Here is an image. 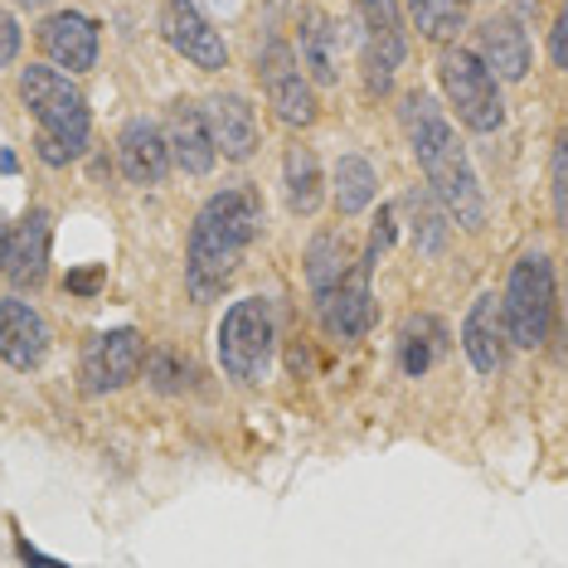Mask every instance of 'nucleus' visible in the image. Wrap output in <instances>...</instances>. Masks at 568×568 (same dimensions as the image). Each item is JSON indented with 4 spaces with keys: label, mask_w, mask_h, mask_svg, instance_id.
I'll return each instance as SVG.
<instances>
[{
    "label": "nucleus",
    "mask_w": 568,
    "mask_h": 568,
    "mask_svg": "<svg viewBox=\"0 0 568 568\" xmlns=\"http://www.w3.org/2000/svg\"><path fill=\"white\" fill-rule=\"evenodd\" d=\"M263 234V200L253 185H224L204 200V210L190 224L185 248V282L195 302H214L234 282L248 243Z\"/></svg>",
    "instance_id": "obj_1"
},
{
    "label": "nucleus",
    "mask_w": 568,
    "mask_h": 568,
    "mask_svg": "<svg viewBox=\"0 0 568 568\" xmlns=\"http://www.w3.org/2000/svg\"><path fill=\"white\" fill-rule=\"evenodd\" d=\"M404 126H408V146L418 156V171L428 180V190L443 200L447 219H457L462 229H481L486 224V200L476 185V171L467 161V146L457 141L452 122L443 118V108L428 93H413L404 102Z\"/></svg>",
    "instance_id": "obj_2"
},
{
    "label": "nucleus",
    "mask_w": 568,
    "mask_h": 568,
    "mask_svg": "<svg viewBox=\"0 0 568 568\" xmlns=\"http://www.w3.org/2000/svg\"><path fill=\"white\" fill-rule=\"evenodd\" d=\"M20 98H24V108L34 112V122H40V141H34L40 161L44 165L79 161L88 136H93V118H88V102L79 88L63 79L59 69L30 63V69L20 73Z\"/></svg>",
    "instance_id": "obj_3"
},
{
    "label": "nucleus",
    "mask_w": 568,
    "mask_h": 568,
    "mask_svg": "<svg viewBox=\"0 0 568 568\" xmlns=\"http://www.w3.org/2000/svg\"><path fill=\"white\" fill-rule=\"evenodd\" d=\"M273 345H277V321L267 296H243L224 312L219 326V365L234 384H263L267 365H273Z\"/></svg>",
    "instance_id": "obj_4"
},
{
    "label": "nucleus",
    "mask_w": 568,
    "mask_h": 568,
    "mask_svg": "<svg viewBox=\"0 0 568 568\" xmlns=\"http://www.w3.org/2000/svg\"><path fill=\"white\" fill-rule=\"evenodd\" d=\"M500 312H506L510 345L535 351V345L549 341V326H554V267H549L545 253H525L520 263L510 267V287H506V296H500Z\"/></svg>",
    "instance_id": "obj_5"
},
{
    "label": "nucleus",
    "mask_w": 568,
    "mask_h": 568,
    "mask_svg": "<svg viewBox=\"0 0 568 568\" xmlns=\"http://www.w3.org/2000/svg\"><path fill=\"white\" fill-rule=\"evenodd\" d=\"M394 239V214L384 210L379 214V229H374L365 257H355L351 267H345V277L335 282V287L321 296V316H326V331L335 341H359L369 326H374V292H369V273L374 263H379L384 243Z\"/></svg>",
    "instance_id": "obj_6"
},
{
    "label": "nucleus",
    "mask_w": 568,
    "mask_h": 568,
    "mask_svg": "<svg viewBox=\"0 0 568 568\" xmlns=\"http://www.w3.org/2000/svg\"><path fill=\"white\" fill-rule=\"evenodd\" d=\"M443 88H447V102L457 108V118L467 122L471 132H496V126L506 122L500 79L476 54H467V49L443 59Z\"/></svg>",
    "instance_id": "obj_7"
},
{
    "label": "nucleus",
    "mask_w": 568,
    "mask_h": 568,
    "mask_svg": "<svg viewBox=\"0 0 568 568\" xmlns=\"http://www.w3.org/2000/svg\"><path fill=\"white\" fill-rule=\"evenodd\" d=\"M257 79H263V93L273 102V112L287 126H312L316 122V93L306 83V73L296 69L292 44L267 40V49L257 54Z\"/></svg>",
    "instance_id": "obj_8"
},
{
    "label": "nucleus",
    "mask_w": 568,
    "mask_h": 568,
    "mask_svg": "<svg viewBox=\"0 0 568 568\" xmlns=\"http://www.w3.org/2000/svg\"><path fill=\"white\" fill-rule=\"evenodd\" d=\"M141 359H146V341H141L132 326L93 335L88 351H83V389L88 394L126 389V384L141 374Z\"/></svg>",
    "instance_id": "obj_9"
},
{
    "label": "nucleus",
    "mask_w": 568,
    "mask_h": 568,
    "mask_svg": "<svg viewBox=\"0 0 568 568\" xmlns=\"http://www.w3.org/2000/svg\"><path fill=\"white\" fill-rule=\"evenodd\" d=\"M359 16V40H365V79L369 93H384L394 79V69L404 63V20H398L394 0H355Z\"/></svg>",
    "instance_id": "obj_10"
},
{
    "label": "nucleus",
    "mask_w": 568,
    "mask_h": 568,
    "mask_svg": "<svg viewBox=\"0 0 568 568\" xmlns=\"http://www.w3.org/2000/svg\"><path fill=\"white\" fill-rule=\"evenodd\" d=\"M161 34H165V44H171L175 54H185L204 73H214V69H224L229 63L224 34L200 16L195 0H165L161 6Z\"/></svg>",
    "instance_id": "obj_11"
},
{
    "label": "nucleus",
    "mask_w": 568,
    "mask_h": 568,
    "mask_svg": "<svg viewBox=\"0 0 568 568\" xmlns=\"http://www.w3.org/2000/svg\"><path fill=\"white\" fill-rule=\"evenodd\" d=\"M49 239H54V219L44 210H30L0 239V273H6L16 287H40L49 273Z\"/></svg>",
    "instance_id": "obj_12"
},
{
    "label": "nucleus",
    "mask_w": 568,
    "mask_h": 568,
    "mask_svg": "<svg viewBox=\"0 0 568 568\" xmlns=\"http://www.w3.org/2000/svg\"><path fill=\"white\" fill-rule=\"evenodd\" d=\"M49 355V326L30 302L10 296L0 302V359L10 369H40Z\"/></svg>",
    "instance_id": "obj_13"
},
{
    "label": "nucleus",
    "mask_w": 568,
    "mask_h": 568,
    "mask_svg": "<svg viewBox=\"0 0 568 568\" xmlns=\"http://www.w3.org/2000/svg\"><path fill=\"white\" fill-rule=\"evenodd\" d=\"M462 345H467L471 365L481 374H496L506 369V355H510V331H506V312H500V296L486 292L471 302L467 321H462Z\"/></svg>",
    "instance_id": "obj_14"
},
{
    "label": "nucleus",
    "mask_w": 568,
    "mask_h": 568,
    "mask_svg": "<svg viewBox=\"0 0 568 568\" xmlns=\"http://www.w3.org/2000/svg\"><path fill=\"white\" fill-rule=\"evenodd\" d=\"M40 49L59 63V69L83 73L98 63V24L88 16H79V10H59V16H49L40 24Z\"/></svg>",
    "instance_id": "obj_15"
},
{
    "label": "nucleus",
    "mask_w": 568,
    "mask_h": 568,
    "mask_svg": "<svg viewBox=\"0 0 568 568\" xmlns=\"http://www.w3.org/2000/svg\"><path fill=\"white\" fill-rule=\"evenodd\" d=\"M165 146H171V161L185 175H210L214 161H219L210 122H204V108H195V102H185V98L171 108V136H165Z\"/></svg>",
    "instance_id": "obj_16"
},
{
    "label": "nucleus",
    "mask_w": 568,
    "mask_h": 568,
    "mask_svg": "<svg viewBox=\"0 0 568 568\" xmlns=\"http://www.w3.org/2000/svg\"><path fill=\"white\" fill-rule=\"evenodd\" d=\"M204 122H210L214 151H224V161H248L257 151V118L248 108V98L239 93H219L204 108Z\"/></svg>",
    "instance_id": "obj_17"
},
{
    "label": "nucleus",
    "mask_w": 568,
    "mask_h": 568,
    "mask_svg": "<svg viewBox=\"0 0 568 568\" xmlns=\"http://www.w3.org/2000/svg\"><path fill=\"white\" fill-rule=\"evenodd\" d=\"M118 151H122V175L132 185H161L165 171H171V146H165V136L146 118L122 126Z\"/></svg>",
    "instance_id": "obj_18"
},
{
    "label": "nucleus",
    "mask_w": 568,
    "mask_h": 568,
    "mask_svg": "<svg viewBox=\"0 0 568 568\" xmlns=\"http://www.w3.org/2000/svg\"><path fill=\"white\" fill-rule=\"evenodd\" d=\"M481 59L496 79H506V83H520L525 73H529V40H525V30L515 24L510 16H496V20H486L481 24Z\"/></svg>",
    "instance_id": "obj_19"
},
{
    "label": "nucleus",
    "mask_w": 568,
    "mask_h": 568,
    "mask_svg": "<svg viewBox=\"0 0 568 568\" xmlns=\"http://www.w3.org/2000/svg\"><path fill=\"white\" fill-rule=\"evenodd\" d=\"M302 63L312 69L316 83L341 79V40H335L331 16H321V10H306L302 20Z\"/></svg>",
    "instance_id": "obj_20"
},
{
    "label": "nucleus",
    "mask_w": 568,
    "mask_h": 568,
    "mask_svg": "<svg viewBox=\"0 0 568 568\" xmlns=\"http://www.w3.org/2000/svg\"><path fill=\"white\" fill-rule=\"evenodd\" d=\"M345 267H351V243H345L341 229H326V234H316L312 248H306V282H312L316 302L345 277Z\"/></svg>",
    "instance_id": "obj_21"
},
{
    "label": "nucleus",
    "mask_w": 568,
    "mask_h": 568,
    "mask_svg": "<svg viewBox=\"0 0 568 568\" xmlns=\"http://www.w3.org/2000/svg\"><path fill=\"white\" fill-rule=\"evenodd\" d=\"M282 180H287L292 214H316L321 210V161H316V151L292 146L287 161H282Z\"/></svg>",
    "instance_id": "obj_22"
},
{
    "label": "nucleus",
    "mask_w": 568,
    "mask_h": 568,
    "mask_svg": "<svg viewBox=\"0 0 568 568\" xmlns=\"http://www.w3.org/2000/svg\"><path fill=\"white\" fill-rule=\"evenodd\" d=\"M408 16L418 24L423 40L447 44V40H457L462 24H467V0H408Z\"/></svg>",
    "instance_id": "obj_23"
},
{
    "label": "nucleus",
    "mask_w": 568,
    "mask_h": 568,
    "mask_svg": "<svg viewBox=\"0 0 568 568\" xmlns=\"http://www.w3.org/2000/svg\"><path fill=\"white\" fill-rule=\"evenodd\" d=\"M443 345H447L443 321L437 316H413L404 326V341H398V359H404L408 374H423L437 355H443Z\"/></svg>",
    "instance_id": "obj_24"
},
{
    "label": "nucleus",
    "mask_w": 568,
    "mask_h": 568,
    "mask_svg": "<svg viewBox=\"0 0 568 568\" xmlns=\"http://www.w3.org/2000/svg\"><path fill=\"white\" fill-rule=\"evenodd\" d=\"M374 190H379V180H374V165L365 156H345L335 165V210H341V219L365 210L374 200Z\"/></svg>",
    "instance_id": "obj_25"
},
{
    "label": "nucleus",
    "mask_w": 568,
    "mask_h": 568,
    "mask_svg": "<svg viewBox=\"0 0 568 568\" xmlns=\"http://www.w3.org/2000/svg\"><path fill=\"white\" fill-rule=\"evenodd\" d=\"M141 365L151 369V384H156L161 394H175V389H185L190 384V365H180L171 351H156L151 359H141Z\"/></svg>",
    "instance_id": "obj_26"
},
{
    "label": "nucleus",
    "mask_w": 568,
    "mask_h": 568,
    "mask_svg": "<svg viewBox=\"0 0 568 568\" xmlns=\"http://www.w3.org/2000/svg\"><path fill=\"white\" fill-rule=\"evenodd\" d=\"M413 210H418L423 248H428V253H437V248H443V219H447V214H437V210H433V204L423 200V195H413Z\"/></svg>",
    "instance_id": "obj_27"
},
{
    "label": "nucleus",
    "mask_w": 568,
    "mask_h": 568,
    "mask_svg": "<svg viewBox=\"0 0 568 568\" xmlns=\"http://www.w3.org/2000/svg\"><path fill=\"white\" fill-rule=\"evenodd\" d=\"M16 54H20V24H16V16L0 10V69H6Z\"/></svg>",
    "instance_id": "obj_28"
},
{
    "label": "nucleus",
    "mask_w": 568,
    "mask_h": 568,
    "mask_svg": "<svg viewBox=\"0 0 568 568\" xmlns=\"http://www.w3.org/2000/svg\"><path fill=\"white\" fill-rule=\"evenodd\" d=\"M554 210H559V219L568 214V195H564V146L554 151Z\"/></svg>",
    "instance_id": "obj_29"
},
{
    "label": "nucleus",
    "mask_w": 568,
    "mask_h": 568,
    "mask_svg": "<svg viewBox=\"0 0 568 568\" xmlns=\"http://www.w3.org/2000/svg\"><path fill=\"white\" fill-rule=\"evenodd\" d=\"M564 34H568V20L559 16V20H554V63H559V69H564V63H568V49H564Z\"/></svg>",
    "instance_id": "obj_30"
},
{
    "label": "nucleus",
    "mask_w": 568,
    "mask_h": 568,
    "mask_svg": "<svg viewBox=\"0 0 568 568\" xmlns=\"http://www.w3.org/2000/svg\"><path fill=\"white\" fill-rule=\"evenodd\" d=\"M98 287V273H73L69 277V292H93Z\"/></svg>",
    "instance_id": "obj_31"
},
{
    "label": "nucleus",
    "mask_w": 568,
    "mask_h": 568,
    "mask_svg": "<svg viewBox=\"0 0 568 568\" xmlns=\"http://www.w3.org/2000/svg\"><path fill=\"white\" fill-rule=\"evenodd\" d=\"M20 6H40V0H20Z\"/></svg>",
    "instance_id": "obj_32"
}]
</instances>
